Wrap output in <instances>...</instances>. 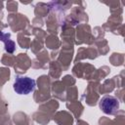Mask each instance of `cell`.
<instances>
[{
    "mask_svg": "<svg viewBox=\"0 0 125 125\" xmlns=\"http://www.w3.org/2000/svg\"><path fill=\"white\" fill-rule=\"evenodd\" d=\"M35 88V80L29 77L17 76L14 83V90L19 95H27Z\"/></svg>",
    "mask_w": 125,
    "mask_h": 125,
    "instance_id": "cell-1",
    "label": "cell"
},
{
    "mask_svg": "<svg viewBox=\"0 0 125 125\" xmlns=\"http://www.w3.org/2000/svg\"><path fill=\"white\" fill-rule=\"evenodd\" d=\"M100 108L106 114H114L119 108V101L113 96H104L100 101Z\"/></svg>",
    "mask_w": 125,
    "mask_h": 125,
    "instance_id": "cell-2",
    "label": "cell"
},
{
    "mask_svg": "<svg viewBox=\"0 0 125 125\" xmlns=\"http://www.w3.org/2000/svg\"><path fill=\"white\" fill-rule=\"evenodd\" d=\"M9 35L10 34H4V33L0 32V40L5 42V49H6V51L9 52V53H13L14 50H15V43L11 39L6 40Z\"/></svg>",
    "mask_w": 125,
    "mask_h": 125,
    "instance_id": "cell-3",
    "label": "cell"
}]
</instances>
